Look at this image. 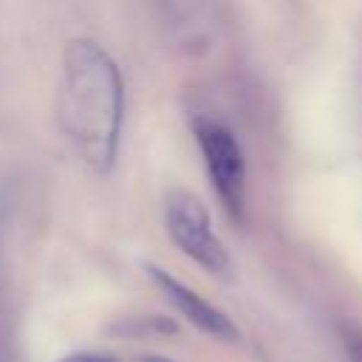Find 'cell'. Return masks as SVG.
Returning a JSON list of instances; mask_svg holds the SVG:
<instances>
[{
  "mask_svg": "<svg viewBox=\"0 0 362 362\" xmlns=\"http://www.w3.org/2000/svg\"><path fill=\"white\" fill-rule=\"evenodd\" d=\"M195 141L204 156L206 175L212 181L215 195L221 198L226 215L232 221H243L246 212V161L238 136L218 119L198 116L192 122Z\"/></svg>",
  "mask_w": 362,
  "mask_h": 362,
  "instance_id": "cell-3",
  "label": "cell"
},
{
  "mask_svg": "<svg viewBox=\"0 0 362 362\" xmlns=\"http://www.w3.org/2000/svg\"><path fill=\"white\" fill-rule=\"evenodd\" d=\"M147 269V274L153 277V283L161 288V294L198 328V331H204V334H209V337H215V339H223V342H238V337H240V331H238V325L221 311V308H215L209 300H204L195 288H189L187 283H181L178 277H173L170 272H164L161 266H144Z\"/></svg>",
  "mask_w": 362,
  "mask_h": 362,
  "instance_id": "cell-4",
  "label": "cell"
},
{
  "mask_svg": "<svg viewBox=\"0 0 362 362\" xmlns=\"http://www.w3.org/2000/svg\"><path fill=\"white\" fill-rule=\"evenodd\" d=\"M136 362H178V359H170V356H156V354H147V356H139Z\"/></svg>",
  "mask_w": 362,
  "mask_h": 362,
  "instance_id": "cell-7",
  "label": "cell"
},
{
  "mask_svg": "<svg viewBox=\"0 0 362 362\" xmlns=\"http://www.w3.org/2000/svg\"><path fill=\"white\" fill-rule=\"evenodd\" d=\"M57 119L96 173L113 170L124 124V79L116 59L90 37H76L62 51Z\"/></svg>",
  "mask_w": 362,
  "mask_h": 362,
  "instance_id": "cell-1",
  "label": "cell"
},
{
  "mask_svg": "<svg viewBox=\"0 0 362 362\" xmlns=\"http://www.w3.org/2000/svg\"><path fill=\"white\" fill-rule=\"evenodd\" d=\"M164 223L173 243L201 269L221 280H232L235 266L223 240L212 232L206 206L187 189H170L164 198Z\"/></svg>",
  "mask_w": 362,
  "mask_h": 362,
  "instance_id": "cell-2",
  "label": "cell"
},
{
  "mask_svg": "<svg viewBox=\"0 0 362 362\" xmlns=\"http://www.w3.org/2000/svg\"><path fill=\"white\" fill-rule=\"evenodd\" d=\"M342 342H345V351L351 356V362H362V331L348 325L342 328Z\"/></svg>",
  "mask_w": 362,
  "mask_h": 362,
  "instance_id": "cell-5",
  "label": "cell"
},
{
  "mask_svg": "<svg viewBox=\"0 0 362 362\" xmlns=\"http://www.w3.org/2000/svg\"><path fill=\"white\" fill-rule=\"evenodd\" d=\"M59 362H110V359L96 356V354H68V356H62Z\"/></svg>",
  "mask_w": 362,
  "mask_h": 362,
  "instance_id": "cell-6",
  "label": "cell"
}]
</instances>
